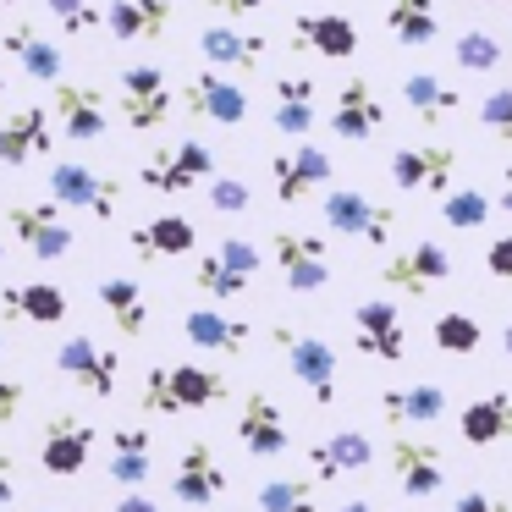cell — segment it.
<instances>
[{"mask_svg": "<svg viewBox=\"0 0 512 512\" xmlns=\"http://www.w3.org/2000/svg\"><path fill=\"white\" fill-rule=\"evenodd\" d=\"M226 397H232V380L210 364H155L144 369V386H138L144 413H204L221 408Z\"/></svg>", "mask_w": 512, "mask_h": 512, "instance_id": "6da1fadb", "label": "cell"}, {"mask_svg": "<svg viewBox=\"0 0 512 512\" xmlns=\"http://www.w3.org/2000/svg\"><path fill=\"white\" fill-rule=\"evenodd\" d=\"M270 342L281 347L292 380L314 397V408H336V391H342V380H336V347L314 331H292V325H270Z\"/></svg>", "mask_w": 512, "mask_h": 512, "instance_id": "7a4b0ae2", "label": "cell"}, {"mask_svg": "<svg viewBox=\"0 0 512 512\" xmlns=\"http://www.w3.org/2000/svg\"><path fill=\"white\" fill-rule=\"evenodd\" d=\"M45 199L61 204V210H83L94 221H116V210H122V182L94 171L89 160H56L45 177Z\"/></svg>", "mask_w": 512, "mask_h": 512, "instance_id": "3957f363", "label": "cell"}, {"mask_svg": "<svg viewBox=\"0 0 512 512\" xmlns=\"http://www.w3.org/2000/svg\"><path fill=\"white\" fill-rule=\"evenodd\" d=\"M116 111H122V122L133 133H160L171 122V111H177V89H171V78L155 61H133L116 78Z\"/></svg>", "mask_w": 512, "mask_h": 512, "instance_id": "277c9868", "label": "cell"}, {"mask_svg": "<svg viewBox=\"0 0 512 512\" xmlns=\"http://www.w3.org/2000/svg\"><path fill=\"white\" fill-rule=\"evenodd\" d=\"M138 182L160 199H177V193H199L215 182V149L199 144V138H182L171 149H155V155L138 166Z\"/></svg>", "mask_w": 512, "mask_h": 512, "instance_id": "5b68a950", "label": "cell"}, {"mask_svg": "<svg viewBox=\"0 0 512 512\" xmlns=\"http://www.w3.org/2000/svg\"><path fill=\"white\" fill-rule=\"evenodd\" d=\"M320 215L336 237H353V243H364V248H391V237H397V210L375 204L358 188H331L320 199Z\"/></svg>", "mask_w": 512, "mask_h": 512, "instance_id": "8992f818", "label": "cell"}, {"mask_svg": "<svg viewBox=\"0 0 512 512\" xmlns=\"http://www.w3.org/2000/svg\"><path fill=\"white\" fill-rule=\"evenodd\" d=\"M457 166H463V155L452 144H402L386 160L397 193H430V199H446L457 188Z\"/></svg>", "mask_w": 512, "mask_h": 512, "instance_id": "52a82bcc", "label": "cell"}, {"mask_svg": "<svg viewBox=\"0 0 512 512\" xmlns=\"http://www.w3.org/2000/svg\"><path fill=\"white\" fill-rule=\"evenodd\" d=\"M94 446H100V430L83 413H50L45 430H39V468L56 479H72L89 468Z\"/></svg>", "mask_w": 512, "mask_h": 512, "instance_id": "ba28073f", "label": "cell"}, {"mask_svg": "<svg viewBox=\"0 0 512 512\" xmlns=\"http://www.w3.org/2000/svg\"><path fill=\"white\" fill-rule=\"evenodd\" d=\"M6 226L34 259H67L72 254V226L61 221V204L50 199H12L6 204Z\"/></svg>", "mask_w": 512, "mask_h": 512, "instance_id": "9c48e42d", "label": "cell"}, {"mask_svg": "<svg viewBox=\"0 0 512 512\" xmlns=\"http://www.w3.org/2000/svg\"><path fill=\"white\" fill-rule=\"evenodd\" d=\"M270 259L292 292H320L331 281V243L314 232H270Z\"/></svg>", "mask_w": 512, "mask_h": 512, "instance_id": "30bf717a", "label": "cell"}, {"mask_svg": "<svg viewBox=\"0 0 512 512\" xmlns=\"http://www.w3.org/2000/svg\"><path fill=\"white\" fill-rule=\"evenodd\" d=\"M105 94L94 83H56L50 94V122L67 144H94V138L111 133V111H105Z\"/></svg>", "mask_w": 512, "mask_h": 512, "instance_id": "8fae6325", "label": "cell"}, {"mask_svg": "<svg viewBox=\"0 0 512 512\" xmlns=\"http://www.w3.org/2000/svg\"><path fill=\"white\" fill-rule=\"evenodd\" d=\"M56 369L78 391H89V397H116V380H122V358H116V347H100L94 336H83V331H72L67 342L56 347Z\"/></svg>", "mask_w": 512, "mask_h": 512, "instance_id": "7c38bea8", "label": "cell"}, {"mask_svg": "<svg viewBox=\"0 0 512 512\" xmlns=\"http://www.w3.org/2000/svg\"><path fill=\"white\" fill-rule=\"evenodd\" d=\"M446 276H452V254H446L435 237H419V243L397 248V254L380 265V281H386L391 292H402V298H424V292L441 287Z\"/></svg>", "mask_w": 512, "mask_h": 512, "instance_id": "4fadbf2b", "label": "cell"}, {"mask_svg": "<svg viewBox=\"0 0 512 512\" xmlns=\"http://www.w3.org/2000/svg\"><path fill=\"white\" fill-rule=\"evenodd\" d=\"M331 177H336V166L320 144H292L270 155V188H276L281 204H303L309 193L331 188Z\"/></svg>", "mask_w": 512, "mask_h": 512, "instance_id": "5bb4252c", "label": "cell"}, {"mask_svg": "<svg viewBox=\"0 0 512 512\" xmlns=\"http://www.w3.org/2000/svg\"><path fill=\"white\" fill-rule=\"evenodd\" d=\"M177 105H182L188 116H204V122H215V127H243V122H248V94L237 89L232 78L210 72V67H199L193 78H182Z\"/></svg>", "mask_w": 512, "mask_h": 512, "instance_id": "9a60e30c", "label": "cell"}, {"mask_svg": "<svg viewBox=\"0 0 512 512\" xmlns=\"http://www.w3.org/2000/svg\"><path fill=\"white\" fill-rule=\"evenodd\" d=\"M353 347L364 358H380V364H402L408 358V331H402L397 303L391 298L353 303Z\"/></svg>", "mask_w": 512, "mask_h": 512, "instance_id": "2e32d148", "label": "cell"}, {"mask_svg": "<svg viewBox=\"0 0 512 512\" xmlns=\"http://www.w3.org/2000/svg\"><path fill=\"white\" fill-rule=\"evenodd\" d=\"M237 441H243L248 457H281L292 446V424L270 391H248L237 402Z\"/></svg>", "mask_w": 512, "mask_h": 512, "instance_id": "e0dca14e", "label": "cell"}, {"mask_svg": "<svg viewBox=\"0 0 512 512\" xmlns=\"http://www.w3.org/2000/svg\"><path fill=\"white\" fill-rule=\"evenodd\" d=\"M199 56L210 72H254L259 61L270 56V39L259 28H243V23H210L199 34Z\"/></svg>", "mask_w": 512, "mask_h": 512, "instance_id": "ac0fdd59", "label": "cell"}, {"mask_svg": "<svg viewBox=\"0 0 512 512\" xmlns=\"http://www.w3.org/2000/svg\"><path fill=\"white\" fill-rule=\"evenodd\" d=\"M171 496L182 507H215L226 496V463L215 457L210 441H188L177 457V474H171Z\"/></svg>", "mask_w": 512, "mask_h": 512, "instance_id": "d6986e66", "label": "cell"}, {"mask_svg": "<svg viewBox=\"0 0 512 512\" xmlns=\"http://www.w3.org/2000/svg\"><path fill=\"white\" fill-rule=\"evenodd\" d=\"M72 298L61 281H6L0 287V320L6 325H61Z\"/></svg>", "mask_w": 512, "mask_h": 512, "instance_id": "ffe728a7", "label": "cell"}, {"mask_svg": "<svg viewBox=\"0 0 512 512\" xmlns=\"http://www.w3.org/2000/svg\"><path fill=\"white\" fill-rule=\"evenodd\" d=\"M391 474H397V490H402V496H413V501L441 496V490H446L441 446L419 441V435H391Z\"/></svg>", "mask_w": 512, "mask_h": 512, "instance_id": "44dd1931", "label": "cell"}, {"mask_svg": "<svg viewBox=\"0 0 512 512\" xmlns=\"http://www.w3.org/2000/svg\"><path fill=\"white\" fill-rule=\"evenodd\" d=\"M0 56L23 61V72L34 83H67L61 78V72H67V56H61V45L34 23V17H17L12 28H0Z\"/></svg>", "mask_w": 512, "mask_h": 512, "instance_id": "7402d4cb", "label": "cell"}, {"mask_svg": "<svg viewBox=\"0 0 512 512\" xmlns=\"http://www.w3.org/2000/svg\"><path fill=\"white\" fill-rule=\"evenodd\" d=\"M380 127H386V105H380L375 83L347 78L336 89V105H331V133L342 144H369V138H380Z\"/></svg>", "mask_w": 512, "mask_h": 512, "instance_id": "603a6c76", "label": "cell"}, {"mask_svg": "<svg viewBox=\"0 0 512 512\" xmlns=\"http://www.w3.org/2000/svg\"><path fill=\"white\" fill-rule=\"evenodd\" d=\"M50 144H56L50 105H17L0 116V166H28V160L50 155Z\"/></svg>", "mask_w": 512, "mask_h": 512, "instance_id": "cb8c5ba5", "label": "cell"}, {"mask_svg": "<svg viewBox=\"0 0 512 512\" xmlns=\"http://www.w3.org/2000/svg\"><path fill=\"white\" fill-rule=\"evenodd\" d=\"M292 45L314 61H353L358 56V28L342 12H303L292 17Z\"/></svg>", "mask_w": 512, "mask_h": 512, "instance_id": "d4e9b609", "label": "cell"}, {"mask_svg": "<svg viewBox=\"0 0 512 512\" xmlns=\"http://www.w3.org/2000/svg\"><path fill=\"white\" fill-rule=\"evenodd\" d=\"M375 457L380 452L364 430H336L309 446V474H314V485H331V479H347V474H369Z\"/></svg>", "mask_w": 512, "mask_h": 512, "instance_id": "484cf974", "label": "cell"}, {"mask_svg": "<svg viewBox=\"0 0 512 512\" xmlns=\"http://www.w3.org/2000/svg\"><path fill=\"white\" fill-rule=\"evenodd\" d=\"M171 17H177L171 0H111L105 6V34L116 45H149L171 28Z\"/></svg>", "mask_w": 512, "mask_h": 512, "instance_id": "4316f807", "label": "cell"}, {"mask_svg": "<svg viewBox=\"0 0 512 512\" xmlns=\"http://www.w3.org/2000/svg\"><path fill=\"white\" fill-rule=\"evenodd\" d=\"M127 248H133L144 265H160V259H182L199 248V226L188 221V215H155V221L133 226L127 232Z\"/></svg>", "mask_w": 512, "mask_h": 512, "instance_id": "83f0119b", "label": "cell"}, {"mask_svg": "<svg viewBox=\"0 0 512 512\" xmlns=\"http://www.w3.org/2000/svg\"><path fill=\"white\" fill-rule=\"evenodd\" d=\"M270 127L292 144H309L314 133V78L309 72H281L276 78V105H270Z\"/></svg>", "mask_w": 512, "mask_h": 512, "instance_id": "f1b7e54d", "label": "cell"}, {"mask_svg": "<svg viewBox=\"0 0 512 512\" xmlns=\"http://www.w3.org/2000/svg\"><path fill=\"white\" fill-rule=\"evenodd\" d=\"M182 336L204 353H226V358H243L248 342H254L248 320H232L226 309H188L182 314Z\"/></svg>", "mask_w": 512, "mask_h": 512, "instance_id": "f546056e", "label": "cell"}, {"mask_svg": "<svg viewBox=\"0 0 512 512\" xmlns=\"http://www.w3.org/2000/svg\"><path fill=\"white\" fill-rule=\"evenodd\" d=\"M155 441H149L144 424H116L111 430V457H105V474H111V485L122 490H144L149 468H155Z\"/></svg>", "mask_w": 512, "mask_h": 512, "instance_id": "4dcf8cb0", "label": "cell"}, {"mask_svg": "<svg viewBox=\"0 0 512 512\" xmlns=\"http://www.w3.org/2000/svg\"><path fill=\"white\" fill-rule=\"evenodd\" d=\"M94 298H100V309L111 314V325L127 336V342H138V336L149 331V298H144V287H138L133 276L94 281Z\"/></svg>", "mask_w": 512, "mask_h": 512, "instance_id": "1f68e13d", "label": "cell"}, {"mask_svg": "<svg viewBox=\"0 0 512 512\" xmlns=\"http://www.w3.org/2000/svg\"><path fill=\"white\" fill-rule=\"evenodd\" d=\"M457 435L468 446H501L512 435V397L507 391H485L457 413Z\"/></svg>", "mask_w": 512, "mask_h": 512, "instance_id": "d6a6232c", "label": "cell"}, {"mask_svg": "<svg viewBox=\"0 0 512 512\" xmlns=\"http://www.w3.org/2000/svg\"><path fill=\"white\" fill-rule=\"evenodd\" d=\"M402 105H408L424 127H441L446 116H457V105H468V100L446 78H435V72H408V78H402Z\"/></svg>", "mask_w": 512, "mask_h": 512, "instance_id": "836d02e7", "label": "cell"}, {"mask_svg": "<svg viewBox=\"0 0 512 512\" xmlns=\"http://www.w3.org/2000/svg\"><path fill=\"white\" fill-rule=\"evenodd\" d=\"M380 413L391 424H435L446 419V391L430 380H413V386H386L380 391Z\"/></svg>", "mask_w": 512, "mask_h": 512, "instance_id": "e575fe53", "label": "cell"}, {"mask_svg": "<svg viewBox=\"0 0 512 512\" xmlns=\"http://www.w3.org/2000/svg\"><path fill=\"white\" fill-rule=\"evenodd\" d=\"M386 34L402 50H430L441 39V17H435V0H391L386 6Z\"/></svg>", "mask_w": 512, "mask_h": 512, "instance_id": "d590c367", "label": "cell"}, {"mask_svg": "<svg viewBox=\"0 0 512 512\" xmlns=\"http://www.w3.org/2000/svg\"><path fill=\"white\" fill-rule=\"evenodd\" d=\"M501 61H507V50H501V39L485 34V28H463V34L452 39V67H457V72H474V78H485V72H496Z\"/></svg>", "mask_w": 512, "mask_h": 512, "instance_id": "8d00e7d4", "label": "cell"}, {"mask_svg": "<svg viewBox=\"0 0 512 512\" xmlns=\"http://www.w3.org/2000/svg\"><path fill=\"white\" fill-rule=\"evenodd\" d=\"M490 210H496V199H490L485 188H452L441 199V221L452 226V232H479V226L490 221Z\"/></svg>", "mask_w": 512, "mask_h": 512, "instance_id": "74e56055", "label": "cell"}, {"mask_svg": "<svg viewBox=\"0 0 512 512\" xmlns=\"http://www.w3.org/2000/svg\"><path fill=\"white\" fill-rule=\"evenodd\" d=\"M430 342L441 347V353H452V358H468V353H479V342H485V331H479V320H474V314H463V309H446L441 320L430 325Z\"/></svg>", "mask_w": 512, "mask_h": 512, "instance_id": "f35d334b", "label": "cell"}, {"mask_svg": "<svg viewBox=\"0 0 512 512\" xmlns=\"http://www.w3.org/2000/svg\"><path fill=\"white\" fill-rule=\"evenodd\" d=\"M254 501H259V512H320L314 479H265Z\"/></svg>", "mask_w": 512, "mask_h": 512, "instance_id": "ab89813d", "label": "cell"}, {"mask_svg": "<svg viewBox=\"0 0 512 512\" xmlns=\"http://www.w3.org/2000/svg\"><path fill=\"white\" fill-rule=\"evenodd\" d=\"M193 287H199L204 298H215V303H232V298L248 292V276H237L232 265H221L215 254H204L199 265H193Z\"/></svg>", "mask_w": 512, "mask_h": 512, "instance_id": "60d3db41", "label": "cell"}, {"mask_svg": "<svg viewBox=\"0 0 512 512\" xmlns=\"http://www.w3.org/2000/svg\"><path fill=\"white\" fill-rule=\"evenodd\" d=\"M45 12L61 23L67 39H83L94 28H105V6H94V0H45Z\"/></svg>", "mask_w": 512, "mask_h": 512, "instance_id": "b9f144b4", "label": "cell"}, {"mask_svg": "<svg viewBox=\"0 0 512 512\" xmlns=\"http://www.w3.org/2000/svg\"><path fill=\"white\" fill-rule=\"evenodd\" d=\"M479 127L512 149V89H490L485 100H479Z\"/></svg>", "mask_w": 512, "mask_h": 512, "instance_id": "7bdbcfd3", "label": "cell"}, {"mask_svg": "<svg viewBox=\"0 0 512 512\" xmlns=\"http://www.w3.org/2000/svg\"><path fill=\"white\" fill-rule=\"evenodd\" d=\"M210 254L221 259V265H232L237 276H248V281L259 276V265H265V259H259V248L248 243V237H221V243H215Z\"/></svg>", "mask_w": 512, "mask_h": 512, "instance_id": "ee69618b", "label": "cell"}, {"mask_svg": "<svg viewBox=\"0 0 512 512\" xmlns=\"http://www.w3.org/2000/svg\"><path fill=\"white\" fill-rule=\"evenodd\" d=\"M204 199H210V210H221V215H243L248 204H254V193H248L243 177H215Z\"/></svg>", "mask_w": 512, "mask_h": 512, "instance_id": "f6af8a7d", "label": "cell"}, {"mask_svg": "<svg viewBox=\"0 0 512 512\" xmlns=\"http://www.w3.org/2000/svg\"><path fill=\"white\" fill-rule=\"evenodd\" d=\"M23 402H28V386H23V380L0 375V424H12L17 413H23Z\"/></svg>", "mask_w": 512, "mask_h": 512, "instance_id": "bcb514c9", "label": "cell"}, {"mask_svg": "<svg viewBox=\"0 0 512 512\" xmlns=\"http://www.w3.org/2000/svg\"><path fill=\"white\" fill-rule=\"evenodd\" d=\"M485 270H490L496 281H507V287H512V237H496V243L485 248Z\"/></svg>", "mask_w": 512, "mask_h": 512, "instance_id": "7dc6e473", "label": "cell"}, {"mask_svg": "<svg viewBox=\"0 0 512 512\" xmlns=\"http://www.w3.org/2000/svg\"><path fill=\"white\" fill-rule=\"evenodd\" d=\"M452 512H512L501 496H490V490H463V496L452 501Z\"/></svg>", "mask_w": 512, "mask_h": 512, "instance_id": "c3c4849f", "label": "cell"}, {"mask_svg": "<svg viewBox=\"0 0 512 512\" xmlns=\"http://www.w3.org/2000/svg\"><path fill=\"white\" fill-rule=\"evenodd\" d=\"M265 0H204V12H215L221 23H237V17H254Z\"/></svg>", "mask_w": 512, "mask_h": 512, "instance_id": "681fc988", "label": "cell"}, {"mask_svg": "<svg viewBox=\"0 0 512 512\" xmlns=\"http://www.w3.org/2000/svg\"><path fill=\"white\" fill-rule=\"evenodd\" d=\"M17 501V463L12 452H0V507H12Z\"/></svg>", "mask_w": 512, "mask_h": 512, "instance_id": "f907efd6", "label": "cell"}, {"mask_svg": "<svg viewBox=\"0 0 512 512\" xmlns=\"http://www.w3.org/2000/svg\"><path fill=\"white\" fill-rule=\"evenodd\" d=\"M111 512H166V507H160L155 496H144V490H122V501H116Z\"/></svg>", "mask_w": 512, "mask_h": 512, "instance_id": "816d5d0a", "label": "cell"}, {"mask_svg": "<svg viewBox=\"0 0 512 512\" xmlns=\"http://www.w3.org/2000/svg\"><path fill=\"white\" fill-rule=\"evenodd\" d=\"M496 210H501V215H507V221H512V160H507V166H501V199H496Z\"/></svg>", "mask_w": 512, "mask_h": 512, "instance_id": "f5cc1de1", "label": "cell"}, {"mask_svg": "<svg viewBox=\"0 0 512 512\" xmlns=\"http://www.w3.org/2000/svg\"><path fill=\"white\" fill-rule=\"evenodd\" d=\"M336 512H386V507H375V501H342Z\"/></svg>", "mask_w": 512, "mask_h": 512, "instance_id": "db71d44e", "label": "cell"}, {"mask_svg": "<svg viewBox=\"0 0 512 512\" xmlns=\"http://www.w3.org/2000/svg\"><path fill=\"white\" fill-rule=\"evenodd\" d=\"M501 353H507V364H512V320L501 325Z\"/></svg>", "mask_w": 512, "mask_h": 512, "instance_id": "11a10c76", "label": "cell"}, {"mask_svg": "<svg viewBox=\"0 0 512 512\" xmlns=\"http://www.w3.org/2000/svg\"><path fill=\"white\" fill-rule=\"evenodd\" d=\"M6 353H12V347H6V336H0V364H6Z\"/></svg>", "mask_w": 512, "mask_h": 512, "instance_id": "9f6ffc18", "label": "cell"}, {"mask_svg": "<svg viewBox=\"0 0 512 512\" xmlns=\"http://www.w3.org/2000/svg\"><path fill=\"white\" fill-rule=\"evenodd\" d=\"M39 512H72V507H39Z\"/></svg>", "mask_w": 512, "mask_h": 512, "instance_id": "6f0895ef", "label": "cell"}, {"mask_svg": "<svg viewBox=\"0 0 512 512\" xmlns=\"http://www.w3.org/2000/svg\"><path fill=\"white\" fill-rule=\"evenodd\" d=\"M474 6H501V0H474Z\"/></svg>", "mask_w": 512, "mask_h": 512, "instance_id": "680465c9", "label": "cell"}, {"mask_svg": "<svg viewBox=\"0 0 512 512\" xmlns=\"http://www.w3.org/2000/svg\"><path fill=\"white\" fill-rule=\"evenodd\" d=\"M0 105H6V78H0Z\"/></svg>", "mask_w": 512, "mask_h": 512, "instance_id": "91938a15", "label": "cell"}, {"mask_svg": "<svg viewBox=\"0 0 512 512\" xmlns=\"http://www.w3.org/2000/svg\"><path fill=\"white\" fill-rule=\"evenodd\" d=\"M0 6H17V0H0Z\"/></svg>", "mask_w": 512, "mask_h": 512, "instance_id": "94428289", "label": "cell"}, {"mask_svg": "<svg viewBox=\"0 0 512 512\" xmlns=\"http://www.w3.org/2000/svg\"><path fill=\"white\" fill-rule=\"evenodd\" d=\"M0 259H6V243H0Z\"/></svg>", "mask_w": 512, "mask_h": 512, "instance_id": "6125c7cd", "label": "cell"}]
</instances>
